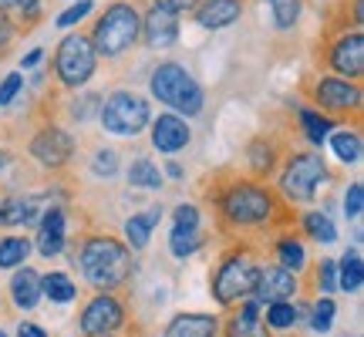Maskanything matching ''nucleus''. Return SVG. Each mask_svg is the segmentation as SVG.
Listing matches in <instances>:
<instances>
[{"label": "nucleus", "mask_w": 364, "mask_h": 337, "mask_svg": "<svg viewBox=\"0 0 364 337\" xmlns=\"http://www.w3.org/2000/svg\"><path fill=\"white\" fill-rule=\"evenodd\" d=\"M300 129L307 132V139H311L314 145H324L327 132L334 129V122L324 115H317V112H311V108H300Z\"/></svg>", "instance_id": "obj_31"}, {"label": "nucleus", "mask_w": 364, "mask_h": 337, "mask_svg": "<svg viewBox=\"0 0 364 337\" xmlns=\"http://www.w3.org/2000/svg\"><path fill=\"white\" fill-rule=\"evenodd\" d=\"M162 220V209H145V216H132L125 223V236H129V243L135 250H145L149 247V240H152V230H156V223Z\"/></svg>", "instance_id": "obj_21"}, {"label": "nucleus", "mask_w": 364, "mask_h": 337, "mask_svg": "<svg viewBox=\"0 0 364 337\" xmlns=\"http://www.w3.org/2000/svg\"><path fill=\"white\" fill-rule=\"evenodd\" d=\"M203 247V233L199 230H182V226H172V236H169V250H172V257H193L196 250Z\"/></svg>", "instance_id": "obj_29"}, {"label": "nucleus", "mask_w": 364, "mask_h": 337, "mask_svg": "<svg viewBox=\"0 0 364 337\" xmlns=\"http://www.w3.org/2000/svg\"><path fill=\"white\" fill-rule=\"evenodd\" d=\"M38 253L41 257H58L65 250V209H48L44 220H41V230H38Z\"/></svg>", "instance_id": "obj_17"}, {"label": "nucleus", "mask_w": 364, "mask_h": 337, "mask_svg": "<svg viewBox=\"0 0 364 337\" xmlns=\"http://www.w3.org/2000/svg\"><path fill=\"white\" fill-rule=\"evenodd\" d=\"M364 284V263H361V253L358 250H348L338 263V287L348 290V294H358Z\"/></svg>", "instance_id": "obj_23"}, {"label": "nucleus", "mask_w": 364, "mask_h": 337, "mask_svg": "<svg viewBox=\"0 0 364 337\" xmlns=\"http://www.w3.org/2000/svg\"><path fill=\"white\" fill-rule=\"evenodd\" d=\"M17 337H48V334H44L38 324H31V321H21V327H17Z\"/></svg>", "instance_id": "obj_42"}, {"label": "nucleus", "mask_w": 364, "mask_h": 337, "mask_svg": "<svg viewBox=\"0 0 364 337\" xmlns=\"http://www.w3.org/2000/svg\"><path fill=\"white\" fill-rule=\"evenodd\" d=\"M41 58H44V51H41V48H34V51L27 54L24 61H21V68H34V65H41Z\"/></svg>", "instance_id": "obj_44"}, {"label": "nucleus", "mask_w": 364, "mask_h": 337, "mask_svg": "<svg viewBox=\"0 0 364 337\" xmlns=\"http://www.w3.org/2000/svg\"><path fill=\"white\" fill-rule=\"evenodd\" d=\"M98 118L112 135H139L149 125V102L135 91H115L105 98Z\"/></svg>", "instance_id": "obj_7"}, {"label": "nucleus", "mask_w": 364, "mask_h": 337, "mask_svg": "<svg viewBox=\"0 0 364 337\" xmlns=\"http://www.w3.org/2000/svg\"><path fill=\"white\" fill-rule=\"evenodd\" d=\"M327 65L334 68L338 75L351 81L364 71V38L361 31H351V34H341L334 44H331V54H327Z\"/></svg>", "instance_id": "obj_13"}, {"label": "nucleus", "mask_w": 364, "mask_h": 337, "mask_svg": "<svg viewBox=\"0 0 364 337\" xmlns=\"http://www.w3.org/2000/svg\"><path fill=\"white\" fill-rule=\"evenodd\" d=\"M11 34H14L11 21H7V14L0 11V44H7V41H11Z\"/></svg>", "instance_id": "obj_43"}, {"label": "nucleus", "mask_w": 364, "mask_h": 337, "mask_svg": "<svg viewBox=\"0 0 364 337\" xmlns=\"http://www.w3.org/2000/svg\"><path fill=\"white\" fill-rule=\"evenodd\" d=\"M172 220H176V226H182V230H199V209L182 203V206L172 209Z\"/></svg>", "instance_id": "obj_38"}, {"label": "nucleus", "mask_w": 364, "mask_h": 337, "mask_svg": "<svg viewBox=\"0 0 364 337\" xmlns=\"http://www.w3.org/2000/svg\"><path fill=\"white\" fill-rule=\"evenodd\" d=\"M257 304H294L297 297V273L284 270V267H260V280H257Z\"/></svg>", "instance_id": "obj_12"}, {"label": "nucleus", "mask_w": 364, "mask_h": 337, "mask_svg": "<svg viewBox=\"0 0 364 337\" xmlns=\"http://www.w3.org/2000/svg\"><path fill=\"white\" fill-rule=\"evenodd\" d=\"M41 297L54 300V304H71L75 300V284H71V277L68 273H48V277H41Z\"/></svg>", "instance_id": "obj_25"}, {"label": "nucleus", "mask_w": 364, "mask_h": 337, "mask_svg": "<svg viewBox=\"0 0 364 337\" xmlns=\"http://www.w3.org/2000/svg\"><path fill=\"white\" fill-rule=\"evenodd\" d=\"M220 334V317L213 314H179L166 327V337H216Z\"/></svg>", "instance_id": "obj_18"}, {"label": "nucleus", "mask_w": 364, "mask_h": 337, "mask_svg": "<svg viewBox=\"0 0 364 337\" xmlns=\"http://www.w3.org/2000/svg\"><path fill=\"white\" fill-rule=\"evenodd\" d=\"M152 7H162V11H169V14H176V17H179L182 11H193L196 0H156Z\"/></svg>", "instance_id": "obj_41"}, {"label": "nucleus", "mask_w": 364, "mask_h": 337, "mask_svg": "<svg viewBox=\"0 0 364 337\" xmlns=\"http://www.w3.org/2000/svg\"><path fill=\"white\" fill-rule=\"evenodd\" d=\"M0 337H7V334H4V331H0Z\"/></svg>", "instance_id": "obj_48"}, {"label": "nucleus", "mask_w": 364, "mask_h": 337, "mask_svg": "<svg viewBox=\"0 0 364 337\" xmlns=\"http://www.w3.org/2000/svg\"><path fill=\"white\" fill-rule=\"evenodd\" d=\"M27 253H31V240H24V236H4L0 240V270L24 267Z\"/></svg>", "instance_id": "obj_26"}, {"label": "nucleus", "mask_w": 364, "mask_h": 337, "mask_svg": "<svg viewBox=\"0 0 364 337\" xmlns=\"http://www.w3.org/2000/svg\"><path fill=\"white\" fill-rule=\"evenodd\" d=\"M78 267H81V277L95 290L112 294L115 287H122L132 277L135 260H132V250L122 240H115V236H88L78 253Z\"/></svg>", "instance_id": "obj_1"}, {"label": "nucleus", "mask_w": 364, "mask_h": 337, "mask_svg": "<svg viewBox=\"0 0 364 337\" xmlns=\"http://www.w3.org/2000/svg\"><path fill=\"white\" fill-rule=\"evenodd\" d=\"M11 297H14V307H21V311H34L41 300V277L31 267L24 270H14L11 277Z\"/></svg>", "instance_id": "obj_20"}, {"label": "nucleus", "mask_w": 364, "mask_h": 337, "mask_svg": "<svg viewBox=\"0 0 364 337\" xmlns=\"http://www.w3.org/2000/svg\"><path fill=\"white\" fill-rule=\"evenodd\" d=\"M260 260L247 253V250H236L216 267V277H213V297L220 300L223 307H233V304H243V300L253 297L257 290V280H260Z\"/></svg>", "instance_id": "obj_3"}, {"label": "nucleus", "mask_w": 364, "mask_h": 337, "mask_svg": "<svg viewBox=\"0 0 364 337\" xmlns=\"http://www.w3.org/2000/svg\"><path fill=\"white\" fill-rule=\"evenodd\" d=\"M331 149L344 166H358L361 162V135L358 132H334L331 135Z\"/></svg>", "instance_id": "obj_27"}, {"label": "nucleus", "mask_w": 364, "mask_h": 337, "mask_svg": "<svg viewBox=\"0 0 364 337\" xmlns=\"http://www.w3.org/2000/svg\"><path fill=\"white\" fill-rule=\"evenodd\" d=\"M91 168H95V176H115L118 156L112 152V149H102V152L95 156V162H91Z\"/></svg>", "instance_id": "obj_39"}, {"label": "nucleus", "mask_w": 364, "mask_h": 337, "mask_svg": "<svg viewBox=\"0 0 364 337\" xmlns=\"http://www.w3.org/2000/svg\"><path fill=\"white\" fill-rule=\"evenodd\" d=\"M149 88L156 95L162 105H169L182 115H199L203 112V88L196 85V78L186 71L182 65L176 61H166V65H159L152 71V81H149Z\"/></svg>", "instance_id": "obj_5"}, {"label": "nucleus", "mask_w": 364, "mask_h": 337, "mask_svg": "<svg viewBox=\"0 0 364 337\" xmlns=\"http://www.w3.org/2000/svg\"><path fill=\"white\" fill-rule=\"evenodd\" d=\"M125 324V307L115 294H95L81 311V334L85 337H112Z\"/></svg>", "instance_id": "obj_9"}, {"label": "nucleus", "mask_w": 364, "mask_h": 337, "mask_svg": "<svg viewBox=\"0 0 364 337\" xmlns=\"http://www.w3.org/2000/svg\"><path fill=\"white\" fill-rule=\"evenodd\" d=\"M270 11H273V24L280 31H290L300 17V0H270Z\"/></svg>", "instance_id": "obj_33"}, {"label": "nucleus", "mask_w": 364, "mask_h": 337, "mask_svg": "<svg viewBox=\"0 0 364 337\" xmlns=\"http://www.w3.org/2000/svg\"><path fill=\"white\" fill-rule=\"evenodd\" d=\"M4 166H7V156H4V152H0V168H4Z\"/></svg>", "instance_id": "obj_47"}, {"label": "nucleus", "mask_w": 364, "mask_h": 337, "mask_svg": "<svg viewBox=\"0 0 364 337\" xmlns=\"http://www.w3.org/2000/svg\"><path fill=\"white\" fill-rule=\"evenodd\" d=\"M142 34V17L132 4H112L108 11L102 14V21L95 24V34H91V48L95 54H105V58H118L125 54L139 41Z\"/></svg>", "instance_id": "obj_4"}, {"label": "nucleus", "mask_w": 364, "mask_h": 337, "mask_svg": "<svg viewBox=\"0 0 364 337\" xmlns=\"http://www.w3.org/2000/svg\"><path fill=\"white\" fill-rule=\"evenodd\" d=\"M21 85H24V78H21L17 71H14V75H7V78H4V85H0V105H11L14 95L21 91Z\"/></svg>", "instance_id": "obj_40"}, {"label": "nucleus", "mask_w": 364, "mask_h": 337, "mask_svg": "<svg viewBox=\"0 0 364 337\" xmlns=\"http://www.w3.org/2000/svg\"><path fill=\"white\" fill-rule=\"evenodd\" d=\"M216 206H220L223 223H230L236 230H257V226H267L273 216V193L263 189L260 182L236 179L220 193Z\"/></svg>", "instance_id": "obj_2"}, {"label": "nucleus", "mask_w": 364, "mask_h": 337, "mask_svg": "<svg viewBox=\"0 0 364 337\" xmlns=\"http://www.w3.org/2000/svg\"><path fill=\"white\" fill-rule=\"evenodd\" d=\"M361 209H364V186L361 182H351L348 193H344V216H348V220H358Z\"/></svg>", "instance_id": "obj_35"}, {"label": "nucleus", "mask_w": 364, "mask_h": 337, "mask_svg": "<svg viewBox=\"0 0 364 337\" xmlns=\"http://www.w3.org/2000/svg\"><path fill=\"white\" fill-rule=\"evenodd\" d=\"M142 34L149 48H169L179 38V17L162 7H152V11L142 17Z\"/></svg>", "instance_id": "obj_15"}, {"label": "nucleus", "mask_w": 364, "mask_h": 337, "mask_svg": "<svg viewBox=\"0 0 364 337\" xmlns=\"http://www.w3.org/2000/svg\"><path fill=\"white\" fill-rule=\"evenodd\" d=\"M129 182L139 186V189H162V172L149 159H135L129 168Z\"/></svg>", "instance_id": "obj_30"}, {"label": "nucleus", "mask_w": 364, "mask_h": 337, "mask_svg": "<svg viewBox=\"0 0 364 337\" xmlns=\"http://www.w3.org/2000/svg\"><path fill=\"white\" fill-rule=\"evenodd\" d=\"M314 102L321 105L324 112L331 115H358L361 112V85L358 81H348V78H321L314 85Z\"/></svg>", "instance_id": "obj_10"}, {"label": "nucleus", "mask_w": 364, "mask_h": 337, "mask_svg": "<svg viewBox=\"0 0 364 337\" xmlns=\"http://www.w3.org/2000/svg\"><path fill=\"white\" fill-rule=\"evenodd\" d=\"M166 172H169L172 179H179V176H182V166H179V162H169V166H166Z\"/></svg>", "instance_id": "obj_45"}, {"label": "nucleus", "mask_w": 364, "mask_h": 337, "mask_svg": "<svg viewBox=\"0 0 364 337\" xmlns=\"http://www.w3.org/2000/svg\"><path fill=\"white\" fill-rule=\"evenodd\" d=\"M304 230L317 243H334L338 240V226H334V220L327 213H304Z\"/></svg>", "instance_id": "obj_28"}, {"label": "nucleus", "mask_w": 364, "mask_h": 337, "mask_svg": "<svg viewBox=\"0 0 364 337\" xmlns=\"http://www.w3.org/2000/svg\"><path fill=\"white\" fill-rule=\"evenodd\" d=\"M196 24L206 27V31H223V27H230L240 21V14H243V0H203V4H196Z\"/></svg>", "instance_id": "obj_14"}, {"label": "nucleus", "mask_w": 364, "mask_h": 337, "mask_svg": "<svg viewBox=\"0 0 364 337\" xmlns=\"http://www.w3.org/2000/svg\"><path fill=\"white\" fill-rule=\"evenodd\" d=\"M98 68V54L91 48V41L85 34H68L61 44H58V54H54V71H58V81L65 88H81L88 85V78Z\"/></svg>", "instance_id": "obj_6"}, {"label": "nucleus", "mask_w": 364, "mask_h": 337, "mask_svg": "<svg viewBox=\"0 0 364 337\" xmlns=\"http://www.w3.org/2000/svg\"><path fill=\"white\" fill-rule=\"evenodd\" d=\"M91 7H95L91 0H78V4H71L68 11H61V14H58V27H75V24H78V21H85V17H88V14H91Z\"/></svg>", "instance_id": "obj_36"}, {"label": "nucleus", "mask_w": 364, "mask_h": 337, "mask_svg": "<svg viewBox=\"0 0 364 337\" xmlns=\"http://www.w3.org/2000/svg\"><path fill=\"white\" fill-rule=\"evenodd\" d=\"M300 321L294 304H267V331H290Z\"/></svg>", "instance_id": "obj_32"}, {"label": "nucleus", "mask_w": 364, "mask_h": 337, "mask_svg": "<svg viewBox=\"0 0 364 337\" xmlns=\"http://www.w3.org/2000/svg\"><path fill=\"white\" fill-rule=\"evenodd\" d=\"M277 267H284L290 273H300L304 270V263H307V253H304V243H300L297 236H280L277 240Z\"/></svg>", "instance_id": "obj_24"}, {"label": "nucleus", "mask_w": 364, "mask_h": 337, "mask_svg": "<svg viewBox=\"0 0 364 337\" xmlns=\"http://www.w3.org/2000/svg\"><path fill=\"white\" fill-rule=\"evenodd\" d=\"M34 209H38V203H34V199H24V196L0 199V226H24V223H34Z\"/></svg>", "instance_id": "obj_22"}, {"label": "nucleus", "mask_w": 364, "mask_h": 337, "mask_svg": "<svg viewBox=\"0 0 364 337\" xmlns=\"http://www.w3.org/2000/svg\"><path fill=\"white\" fill-rule=\"evenodd\" d=\"M152 145L159 152H179L189 145V125L179 115H159L152 122Z\"/></svg>", "instance_id": "obj_16"}, {"label": "nucleus", "mask_w": 364, "mask_h": 337, "mask_svg": "<svg viewBox=\"0 0 364 337\" xmlns=\"http://www.w3.org/2000/svg\"><path fill=\"white\" fill-rule=\"evenodd\" d=\"M317 287H321V294H334V290H338V263H334V260H321Z\"/></svg>", "instance_id": "obj_37"}, {"label": "nucleus", "mask_w": 364, "mask_h": 337, "mask_svg": "<svg viewBox=\"0 0 364 337\" xmlns=\"http://www.w3.org/2000/svg\"><path fill=\"white\" fill-rule=\"evenodd\" d=\"M327 179V166L321 156H294L284 166V176H280V193L290 199V203H307L317 196L321 182Z\"/></svg>", "instance_id": "obj_8"}, {"label": "nucleus", "mask_w": 364, "mask_h": 337, "mask_svg": "<svg viewBox=\"0 0 364 337\" xmlns=\"http://www.w3.org/2000/svg\"><path fill=\"white\" fill-rule=\"evenodd\" d=\"M334 314H338V307H334V300L331 297H321L317 304H314V311H311V327L314 331H331V324H334Z\"/></svg>", "instance_id": "obj_34"}, {"label": "nucleus", "mask_w": 364, "mask_h": 337, "mask_svg": "<svg viewBox=\"0 0 364 337\" xmlns=\"http://www.w3.org/2000/svg\"><path fill=\"white\" fill-rule=\"evenodd\" d=\"M21 0H0V11H11V7H17Z\"/></svg>", "instance_id": "obj_46"}, {"label": "nucleus", "mask_w": 364, "mask_h": 337, "mask_svg": "<svg viewBox=\"0 0 364 337\" xmlns=\"http://www.w3.org/2000/svg\"><path fill=\"white\" fill-rule=\"evenodd\" d=\"M31 156L38 159L41 166L61 168L68 166V159L75 156V139L65 129H41L31 139Z\"/></svg>", "instance_id": "obj_11"}, {"label": "nucleus", "mask_w": 364, "mask_h": 337, "mask_svg": "<svg viewBox=\"0 0 364 337\" xmlns=\"http://www.w3.org/2000/svg\"><path fill=\"white\" fill-rule=\"evenodd\" d=\"M226 337H270V331L260 321V304L257 300L240 304V311L226 321Z\"/></svg>", "instance_id": "obj_19"}]
</instances>
